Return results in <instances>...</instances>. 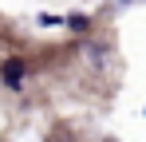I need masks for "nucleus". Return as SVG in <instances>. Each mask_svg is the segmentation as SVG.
Returning <instances> with one entry per match:
<instances>
[{"instance_id": "obj_2", "label": "nucleus", "mask_w": 146, "mask_h": 142, "mask_svg": "<svg viewBox=\"0 0 146 142\" xmlns=\"http://www.w3.org/2000/svg\"><path fill=\"white\" fill-rule=\"evenodd\" d=\"M63 28L75 32V36H91V16L87 12H71V16H63Z\"/></svg>"}, {"instance_id": "obj_4", "label": "nucleus", "mask_w": 146, "mask_h": 142, "mask_svg": "<svg viewBox=\"0 0 146 142\" xmlns=\"http://www.w3.org/2000/svg\"><path fill=\"white\" fill-rule=\"evenodd\" d=\"M115 4H134V0H115Z\"/></svg>"}, {"instance_id": "obj_3", "label": "nucleus", "mask_w": 146, "mask_h": 142, "mask_svg": "<svg viewBox=\"0 0 146 142\" xmlns=\"http://www.w3.org/2000/svg\"><path fill=\"white\" fill-rule=\"evenodd\" d=\"M36 24H40V28H63V16H51V12H40V16H36Z\"/></svg>"}, {"instance_id": "obj_1", "label": "nucleus", "mask_w": 146, "mask_h": 142, "mask_svg": "<svg viewBox=\"0 0 146 142\" xmlns=\"http://www.w3.org/2000/svg\"><path fill=\"white\" fill-rule=\"evenodd\" d=\"M24 79H28V59L24 55H4V63H0V87L4 91H24Z\"/></svg>"}, {"instance_id": "obj_5", "label": "nucleus", "mask_w": 146, "mask_h": 142, "mask_svg": "<svg viewBox=\"0 0 146 142\" xmlns=\"http://www.w3.org/2000/svg\"><path fill=\"white\" fill-rule=\"evenodd\" d=\"M142 115H146V111H142Z\"/></svg>"}]
</instances>
